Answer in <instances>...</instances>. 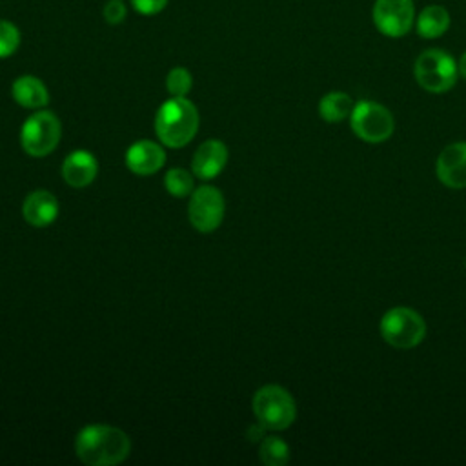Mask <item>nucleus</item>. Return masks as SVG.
<instances>
[{
    "instance_id": "20e7f679",
    "label": "nucleus",
    "mask_w": 466,
    "mask_h": 466,
    "mask_svg": "<svg viewBox=\"0 0 466 466\" xmlns=\"http://www.w3.org/2000/svg\"><path fill=\"white\" fill-rule=\"evenodd\" d=\"M415 80L430 93H444L457 82L459 69L451 55L442 49H426L415 60Z\"/></svg>"
},
{
    "instance_id": "a211bd4d",
    "label": "nucleus",
    "mask_w": 466,
    "mask_h": 466,
    "mask_svg": "<svg viewBox=\"0 0 466 466\" xmlns=\"http://www.w3.org/2000/svg\"><path fill=\"white\" fill-rule=\"evenodd\" d=\"M260 459L266 466H284L289 459V448L280 437H264L260 444Z\"/></svg>"
},
{
    "instance_id": "ddd939ff",
    "label": "nucleus",
    "mask_w": 466,
    "mask_h": 466,
    "mask_svg": "<svg viewBox=\"0 0 466 466\" xmlns=\"http://www.w3.org/2000/svg\"><path fill=\"white\" fill-rule=\"evenodd\" d=\"M228 162V147L220 140H206L193 155L191 171L202 180L215 178Z\"/></svg>"
},
{
    "instance_id": "b1692460",
    "label": "nucleus",
    "mask_w": 466,
    "mask_h": 466,
    "mask_svg": "<svg viewBox=\"0 0 466 466\" xmlns=\"http://www.w3.org/2000/svg\"><path fill=\"white\" fill-rule=\"evenodd\" d=\"M264 431H266V428L258 422V426H251V428H249L248 437H249V441H258L260 437H264Z\"/></svg>"
},
{
    "instance_id": "5701e85b",
    "label": "nucleus",
    "mask_w": 466,
    "mask_h": 466,
    "mask_svg": "<svg viewBox=\"0 0 466 466\" xmlns=\"http://www.w3.org/2000/svg\"><path fill=\"white\" fill-rule=\"evenodd\" d=\"M167 0H131V5L135 7L137 13L140 15H157L166 7Z\"/></svg>"
},
{
    "instance_id": "f257e3e1",
    "label": "nucleus",
    "mask_w": 466,
    "mask_h": 466,
    "mask_svg": "<svg viewBox=\"0 0 466 466\" xmlns=\"http://www.w3.org/2000/svg\"><path fill=\"white\" fill-rule=\"evenodd\" d=\"M75 451L84 464L113 466L129 455L131 441L115 426L91 424L78 431L75 439Z\"/></svg>"
},
{
    "instance_id": "1a4fd4ad",
    "label": "nucleus",
    "mask_w": 466,
    "mask_h": 466,
    "mask_svg": "<svg viewBox=\"0 0 466 466\" xmlns=\"http://www.w3.org/2000/svg\"><path fill=\"white\" fill-rule=\"evenodd\" d=\"M371 16L375 27L382 35L390 38H400L411 29L415 22L413 0H375Z\"/></svg>"
},
{
    "instance_id": "412c9836",
    "label": "nucleus",
    "mask_w": 466,
    "mask_h": 466,
    "mask_svg": "<svg viewBox=\"0 0 466 466\" xmlns=\"http://www.w3.org/2000/svg\"><path fill=\"white\" fill-rule=\"evenodd\" d=\"M20 46V31L15 24L0 20V58L11 56Z\"/></svg>"
},
{
    "instance_id": "2eb2a0df",
    "label": "nucleus",
    "mask_w": 466,
    "mask_h": 466,
    "mask_svg": "<svg viewBox=\"0 0 466 466\" xmlns=\"http://www.w3.org/2000/svg\"><path fill=\"white\" fill-rule=\"evenodd\" d=\"M13 98L22 107L38 109L49 102V93L40 78L24 75L13 82Z\"/></svg>"
},
{
    "instance_id": "423d86ee",
    "label": "nucleus",
    "mask_w": 466,
    "mask_h": 466,
    "mask_svg": "<svg viewBox=\"0 0 466 466\" xmlns=\"http://www.w3.org/2000/svg\"><path fill=\"white\" fill-rule=\"evenodd\" d=\"M353 133L370 144H379L393 135L395 120L388 107L373 100H360L350 115Z\"/></svg>"
},
{
    "instance_id": "393cba45",
    "label": "nucleus",
    "mask_w": 466,
    "mask_h": 466,
    "mask_svg": "<svg viewBox=\"0 0 466 466\" xmlns=\"http://www.w3.org/2000/svg\"><path fill=\"white\" fill-rule=\"evenodd\" d=\"M457 69H459V75H461L462 78H466V51L462 53V56H461V60H459V64H457Z\"/></svg>"
},
{
    "instance_id": "f3484780",
    "label": "nucleus",
    "mask_w": 466,
    "mask_h": 466,
    "mask_svg": "<svg viewBox=\"0 0 466 466\" xmlns=\"http://www.w3.org/2000/svg\"><path fill=\"white\" fill-rule=\"evenodd\" d=\"M353 100L348 93L344 91H331L328 95H324L319 102V115L322 116V120L326 122H342L344 118H348L353 111Z\"/></svg>"
},
{
    "instance_id": "f03ea898",
    "label": "nucleus",
    "mask_w": 466,
    "mask_h": 466,
    "mask_svg": "<svg viewBox=\"0 0 466 466\" xmlns=\"http://www.w3.org/2000/svg\"><path fill=\"white\" fill-rule=\"evenodd\" d=\"M198 129V111L186 96H171L155 116V131L167 147H182L195 137Z\"/></svg>"
},
{
    "instance_id": "7ed1b4c3",
    "label": "nucleus",
    "mask_w": 466,
    "mask_h": 466,
    "mask_svg": "<svg viewBox=\"0 0 466 466\" xmlns=\"http://www.w3.org/2000/svg\"><path fill=\"white\" fill-rule=\"evenodd\" d=\"M253 413L266 430H286L297 417L293 397L277 384H268L253 395Z\"/></svg>"
},
{
    "instance_id": "dca6fc26",
    "label": "nucleus",
    "mask_w": 466,
    "mask_h": 466,
    "mask_svg": "<svg viewBox=\"0 0 466 466\" xmlns=\"http://www.w3.org/2000/svg\"><path fill=\"white\" fill-rule=\"evenodd\" d=\"M415 25H417V33L419 36L422 38H439L442 36L448 27H450V13L446 11V7L442 5H437V4H431V5H426L417 20H415Z\"/></svg>"
},
{
    "instance_id": "9b49d317",
    "label": "nucleus",
    "mask_w": 466,
    "mask_h": 466,
    "mask_svg": "<svg viewBox=\"0 0 466 466\" xmlns=\"http://www.w3.org/2000/svg\"><path fill=\"white\" fill-rule=\"evenodd\" d=\"M164 149L151 140H138L131 144L126 153V166L129 167V171L142 177L157 173L164 166Z\"/></svg>"
},
{
    "instance_id": "0eeeda50",
    "label": "nucleus",
    "mask_w": 466,
    "mask_h": 466,
    "mask_svg": "<svg viewBox=\"0 0 466 466\" xmlns=\"http://www.w3.org/2000/svg\"><path fill=\"white\" fill-rule=\"evenodd\" d=\"M60 135L62 126L56 115L51 111H36L24 122L20 142L27 155L46 157L58 146Z\"/></svg>"
},
{
    "instance_id": "9d476101",
    "label": "nucleus",
    "mask_w": 466,
    "mask_h": 466,
    "mask_svg": "<svg viewBox=\"0 0 466 466\" xmlns=\"http://www.w3.org/2000/svg\"><path fill=\"white\" fill-rule=\"evenodd\" d=\"M435 171L444 186L451 189L466 187V142L446 146L437 158Z\"/></svg>"
},
{
    "instance_id": "6ab92c4d",
    "label": "nucleus",
    "mask_w": 466,
    "mask_h": 466,
    "mask_svg": "<svg viewBox=\"0 0 466 466\" xmlns=\"http://www.w3.org/2000/svg\"><path fill=\"white\" fill-rule=\"evenodd\" d=\"M164 186L173 197H187L193 193V175L182 167H173L164 175Z\"/></svg>"
},
{
    "instance_id": "aec40b11",
    "label": "nucleus",
    "mask_w": 466,
    "mask_h": 466,
    "mask_svg": "<svg viewBox=\"0 0 466 466\" xmlns=\"http://www.w3.org/2000/svg\"><path fill=\"white\" fill-rule=\"evenodd\" d=\"M191 86L193 78L186 67H173L166 76V89L171 96H186Z\"/></svg>"
},
{
    "instance_id": "f8f14e48",
    "label": "nucleus",
    "mask_w": 466,
    "mask_h": 466,
    "mask_svg": "<svg viewBox=\"0 0 466 466\" xmlns=\"http://www.w3.org/2000/svg\"><path fill=\"white\" fill-rule=\"evenodd\" d=\"M22 215L27 224L35 228H46L58 217V200L46 189L31 191L22 204Z\"/></svg>"
},
{
    "instance_id": "39448f33",
    "label": "nucleus",
    "mask_w": 466,
    "mask_h": 466,
    "mask_svg": "<svg viewBox=\"0 0 466 466\" xmlns=\"http://www.w3.org/2000/svg\"><path fill=\"white\" fill-rule=\"evenodd\" d=\"M380 335L390 346L397 350H410L424 340L426 322L411 308H391L380 319Z\"/></svg>"
},
{
    "instance_id": "4468645a",
    "label": "nucleus",
    "mask_w": 466,
    "mask_h": 466,
    "mask_svg": "<svg viewBox=\"0 0 466 466\" xmlns=\"http://www.w3.org/2000/svg\"><path fill=\"white\" fill-rule=\"evenodd\" d=\"M96 171V158L84 149L69 153L62 164V178L66 180V184L76 189L89 186L95 180Z\"/></svg>"
},
{
    "instance_id": "4be33fe9",
    "label": "nucleus",
    "mask_w": 466,
    "mask_h": 466,
    "mask_svg": "<svg viewBox=\"0 0 466 466\" xmlns=\"http://www.w3.org/2000/svg\"><path fill=\"white\" fill-rule=\"evenodd\" d=\"M104 20L111 25H116L120 24L124 18H126V5L120 2V0H109L106 5H104Z\"/></svg>"
},
{
    "instance_id": "6e6552de",
    "label": "nucleus",
    "mask_w": 466,
    "mask_h": 466,
    "mask_svg": "<svg viewBox=\"0 0 466 466\" xmlns=\"http://www.w3.org/2000/svg\"><path fill=\"white\" fill-rule=\"evenodd\" d=\"M224 209H226L224 197L217 187L213 186L197 187L191 193V200L187 208L189 222L200 233H211L220 226L224 218Z\"/></svg>"
}]
</instances>
